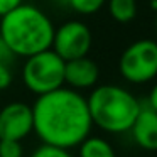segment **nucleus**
Returning a JSON list of instances; mask_svg holds the SVG:
<instances>
[{
    "label": "nucleus",
    "instance_id": "nucleus-20",
    "mask_svg": "<svg viewBox=\"0 0 157 157\" xmlns=\"http://www.w3.org/2000/svg\"><path fill=\"white\" fill-rule=\"evenodd\" d=\"M150 7H152L154 10H157V0H152V2H150Z\"/></svg>",
    "mask_w": 157,
    "mask_h": 157
},
{
    "label": "nucleus",
    "instance_id": "nucleus-7",
    "mask_svg": "<svg viewBox=\"0 0 157 157\" xmlns=\"http://www.w3.org/2000/svg\"><path fill=\"white\" fill-rule=\"evenodd\" d=\"M32 132V108L27 103L14 101L0 110V140H17Z\"/></svg>",
    "mask_w": 157,
    "mask_h": 157
},
{
    "label": "nucleus",
    "instance_id": "nucleus-21",
    "mask_svg": "<svg viewBox=\"0 0 157 157\" xmlns=\"http://www.w3.org/2000/svg\"><path fill=\"white\" fill-rule=\"evenodd\" d=\"M155 32H157V10H155Z\"/></svg>",
    "mask_w": 157,
    "mask_h": 157
},
{
    "label": "nucleus",
    "instance_id": "nucleus-5",
    "mask_svg": "<svg viewBox=\"0 0 157 157\" xmlns=\"http://www.w3.org/2000/svg\"><path fill=\"white\" fill-rule=\"evenodd\" d=\"M120 75L133 85L152 81L157 76V42L152 39L135 41L122 52Z\"/></svg>",
    "mask_w": 157,
    "mask_h": 157
},
{
    "label": "nucleus",
    "instance_id": "nucleus-2",
    "mask_svg": "<svg viewBox=\"0 0 157 157\" xmlns=\"http://www.w3.org/2000/svg\"><path fill=\"white\" fill-rule=\"evenodd\" d=\"M0 37L10 54L29 58L51 49L54 24L39 7L22 4L0 17Z\"/></svg>",
    "mask_w": 157,
    "mask_h": 157
},
{
    "label": "nucleus",
    "instance_id": "nucleus-19",
    "mask_svg": "<svg viewBox=\"0 0 157 157\" xmlns=\"http://www.w3.org/2000/svg\"><path fill=\"white\" fill-rule=\"evenodd\" d=\"M54 2L59 5H66V7H68V0H54Z\"/></svg>",
    "mask_w": 157,
    "mask_h": 157
},
{
    "label": "nucleus",
    "instance_id": "nucleus-3",
    "mask_svg": "<svg viewBox=\"0 0 157 157\" xmlns=\"http://www.w3.org/2000/svg\"><path fill=\"white\" fill-rule=\"evenodd\" d=\"M91 123L110 133L130 132V127L139 115L140 101L117 85H101L86 98Z\"/></svg>",
    "mask_w": 157,
    "mask_h": 157
},
{
    "label": "nucleus",
    "instance_id": "nucleus-12",
    "mask_svg": "<svg viewBox=\"0 0 157 157\" xmlns=\"http://www.w3.org/2000/svg\"><path fill=\"white\" fill-rule=\"evenodd\" d=\"M105 4H106V0H68V7H71L75 12L83 14V15L95 14Z\"/></svg>",
    "mask_w": 157,
    "mask_h": 157
},
{
    "label": "nucleus",
    "instance_id": "nucleus-1",
    "mask_svg": "<svg viewBox=\"0 0 157 157\" xmlns=\"http://www.w3.org/2000/svg\"><path fill=\"white\" fill-rule=\"evenodd\" d=\"M32 108V130L42 145L69 150L78 147L91 132V117L83 95L71 88H59L37 96Z\"/></svg>",
    "mask_w": 157,
    "mask_h": 157
},
{
    "label": "nucleus",
    "instance_id": "nucleus-16",
    "mask_svg": "<svg viewBox=\"0 0 157 157\" xmlns=\"http://www.w3.org/2000/svg\"><path fill=\"white\" fill-rule=\"evenodd\" d=\"M22 4H24V0H0V17H4L5 14H9Z\"/></svg>",
    "mask_w": 157,
    "mask_h": 157
},
{
    "label": "nucleus",
    "instance_id": "nucleus-6",
    "mask_svg": "<svg viewBox=\"0 0 157 157\" xmlns=\"http://www.w3.org/2000/svg\"><path fill=\"white\" fill-rule=\"evenodd\" d=\"M91 41V31L85 22L68 21L58 29H54L51 49L63 61H73L88 54Z\"/></svg>",
    "mask_w": 157,
    "mask_h": 157
},
{
    "label": "nucleus",
    "instance_id": "nucleus-15",
    "mask_svg": "<svg viewBox=\"0 0 157 157\" xmlns=\"http://www.w3.org/2000/svg\"><path fill=\"white\" fill-rule=\"evenodd\" d=\"M12 83V71L7 63H0V90H7Z\"/></svg>",
    "mask_w": 157,
    "mask_h": 157
},
{
    "label": "nucleus",
    "instance_id": "nucleus-9",
    "mask_svg": "<svg viewBox=\"0 0 157 157\" xmlns=\"http://www.w3.org/2000/svg\"><path fill=\"white\" fill-rule=\"evenodd\" d=\"M132 137L144 150H157V112L142 106L135 122L130 127Z\"/></svg>",
    "mask_w": 157,
    "mask_h": 157
},
{
    "label": "nucleus",
    "instance_id": "nucleus-18",
    "mask_svg": "<svg viewBox=\"0 0 157 157\" xmlns=\"http://www.w3.org/2000/svg\"><path fill=\"white\" fill-rule=\"evenodd\" d=\"M10 56H12V54H10V51L7 49L5 42L2 41V37H0V63H7Z\"/></svg>",
    "mask_w": 157,
    "mask_h": 157
},
{
    "label": "nucleus",
    "instance_id": "nucleus-14",
    "mask_svg": "<svg viewBox=\"0 0 157 157\" xmlns=\"http://www.w3.org/2000/svg\"><path fill=\"white\" fill-rule=\"evenodd\" d=\"M31 157H73V155L64 149H58V147H51V145H41Z\"/></svg>",
    "mask_w": 157,
    "mask_h": 157
},
{
    "label": "nucleus",
    "instance_id": "nucleus-17",
    "mask_svg": "<svg viewBox=\"0 0 157 157\" xmlns=\"http://www.w3.org/2000/svg\"><path fill=\"white\" fill-rule=\"evenodd\" d=\"M147 106H149V108H152L154 112H157V85H154L152 90H150L149 100H147Z\"/></svg>",
    "mask_w": 157,
    "mask_h": 157
},
{
    "label": "nucleus",
    "instance_id": "nucleus-10",
    "mask_svg": "<svg viewBox=\"0 0 157 157\" xmlns=\"http://www.w3.org/2000/svg\"><path fill=\"white\" fill-rule=\"evenodd\" d=\"M78 147L79 157H117L113 147L101 137H86Z\"/></svg>",
    "mask_w": 157,
    "mask_h": 157
},
{
    "label": "nucleus",
    "instance_id": "nucleus-4",
    "mask_svg": "<svg viewBox=\"0 0 157 157\" xmlns=\"http://www.w3.org/2000/svg\"><path fill=\"white\" fill-rule=\"evenodd\" d=\"M64 64L66 61L52 49L29 56L22 68V81L25 88L37 96L51 93L64 85Z\"/></svg>",
    "mask_w": 157,
    "mask_h": 157
},
{
    "label": "nucleus",
    "instance_id": "nucleus-13",
    "mask_svg": "<svg viewBox=\"0 0 157 157\" xmlns=\"http://www.w3.org/2000/svg\"><path fill=\"white\" fill-rule=\"evenodd\" d=\"M24 149L17 140H0V157H22Z\"/></svg>",
    "mask_w": 157,
    "mask_h": 157
},
{
    "label": "nucleus",
    "instance_id": "nucleus-11",
    "mask_svg": "<svg viewBox=\"0 0 157 157\" xmlns=\"http://www.w3.org/2000/svg\"><path fill=\"white\" fill-rule=\"evenodd\" d=\"M108 2V12L117 22L127 24L133 21L137 15V0H106Z\"/></svg>",
    "mask_w": 157,
    "mask_h": 157
},
{
    "label": "nucleus",
    "instance_id": "nucleus-8",
    "mask_svg": "<svg viewBox=\"0 0 157 157\" xmlns=\"http://www.w3.org/2000/svg\"><path fill=\"white\" fill-rule=\"evenodd\" d=\"M100 68L93 59L88 56L78 58L73 61H66L64 64V85H68L71 90H86L93 88L98 83Z\"/></svg>",
    "mask_w": 157,
    "mask_h": 157
}]
</instances>
